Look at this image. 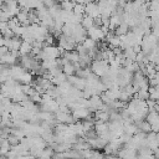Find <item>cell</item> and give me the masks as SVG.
Instances as JSON below:
<instances>
[{"instance_id": "22", "label": "cell", "mask_w": 159, "mask_h": 159, "mask_svg": "<svg viewBox=\"0 0 159 159\" xmlns=\"http://www.w3.org/2000/svg\"><path fill=\"white\" fill-rule=\"evenodd\" d=\"M7 140H9V143L11 144V147H14V145H17V144L21 142V139H20L19 137L14 135V134H10V135L7 137Z\"/></svg>"}, {"instance_id": "4", "label": "cell", "mask_w": 159, "mask_h": 159, "mask_svg": "<svg viewBox=\"0 0 159 159\" xmlns=\"http://www.w3.org/2000/svg\"><path fill=\"white\" fill-rule=\"evenodd\" d=\"M56 114V119L60 122V123H65V124H71V123H75L77 122L75 119V117L72 116V113H67V112H62V111H58L55 113Z\"/></svg>"}, {"instance_id": "21", "label": "cell", "mask_w": 159, "mask_h": 159, "mask_svg": "<svg viewBox=\"0 0 159 159\" xmlns=\"http://www.w3.org/2000/svg\"><path fill=\"white\" fill-rule=\"evenodd\" d=\"M73 12L77 14V15H84L86 14V5L84 4H76L75 9H73Z\"/></svg>"}, {"instance_id": "13", "label": "cell", "mask_w": 159, "mask_h": 159, "mask_svg": "<svg viewBox=\"0 0 159 159\" xmlns=\"http://www.w3.org/2000/svg\"><path fill=\"white\" fill-rule=\"evenodd\" d=\"M63 72L67 75V76H73L76 75V67L72 62H66L63 63Z\"/></svg>"}, {"instance_id": "20", "label": "cell", "mask_w": 159, "mask_h": 159, "mask_svg": "<svg viewBox=\"0 0 159 159\" xmlns=\"http://www.w3.org/2000/svg\"><path fill=\"white\" fill-rule=\"evenodd\" d=\"M61 5H62V9H63V10L70 11V12H73V9H75V5H76V4L71 0V1H62Z\"/></svg>"}, {"instance_id": "27", "label": "cell", "mask_w": 159, "mask_h": 159, "mask_svg": "<svg viewBox=\"0 0 159 159\" xmlns=\"http://www.w3.org/2000/svg\"><path fill=\"white\" fill-rule=\"evenodd\" d=\"M157 142H158V144H159V133H157Z\"/></svg>"}, {"instance_id": "17", "label": "cell", "mask_w": 159, "mask_h": 159, "mask_svg": "<svg viewBox=\"0 0 159 159\" xmlns=\"http://www.w3.org/2000/svg\"><path fill=\"white\" fill-rule=\"evenodd\" d=\"M0 149H1V155H6L10 152L11 144L9 143L7 138H1V148Z\"/></svg>"}, {"instance_id": "18", "label": "cell", "mask_w": 159, "mask_h": 159, "mask_svg": "<svg viewBox=\"0 0 159 159\" xmlns=\"http://www.w3.org/2000/svg\"><path fill=\"white\" fill-rule=\"evenodd\" d=\"M134 97H137L139 99H143V101H147V99L150 98L149 89H138V92L134 94Z\"/></svg>"}, {"instance_id": "24", "label": "cell", "mask_w": 159, "mask_h": 159, "mask_svg": "<svg viewBox=\"0 0 159 159\" xmlns=\"http://www.w3.org/2000/svg\"><path fill=\"white\" fill-rule=\"evenodd\" d=\"M9 52H10V50H9L7 46H1V47H0V56H5V55H7Z\"/></svg>"}, {"instance_id": "5", "label": "cell", "mask_w": 159, "mask_h": 159, "mask_svg": "<svg viewBox=\"0 0 159 159\" xmlns=\"http://www.w3.org/2000/svg\"><path fill=\"white\" fill-rule=\"evenodd\" d=\"M72 116L75 117V119L76 120H80V119H86L87 117H89L91 116V111L88 109V108H86V107H80V108H77V109H73L72 112Z\"/></svg>"}, {"instance_id": "15", "label": "cell", "mask_w": 159, "mask_h": 159, "mask_svg": "<svg viewBox=\"0 0 159 159\" xmlns=\"http://www.w3.org/2000/svg\"><path fill=\"white\" fill-rule=\"evenodd\" d=\"M128 30H129V25H128L127 22H124V21H123V22H122V24H120V25L114 30V32H116L117 35H119V36H123V35H125V34H128V32H129Z\"/></svg>"}, {"instance_id": "14", "label": "cell", "mask_w": 159, "mask_h": 159, "mask_svg": "<svg viewBox=\"0 0 159 159\" xmlns=\"http://www.w3.org/2000/svg\"><path fill=\"white\" fill-rule=\"evenodd\" d=\"M67 75L65 73V72H62V73H60V75H57V76H55V77H52V83L53 84H56V86H60V84H62L63 82H66L67 81Z\"/></svg>"}, {"instance_id": "10", "label": "cell", "mask_w": 159, "mask_h": 159, "mask_svg": "<svg viewBox=\"0 0 159 159\" xmlns=\"http://www.w3.org/2000/svg\"><path fill=\"white\" fill-rule=\"evenodd\" d=\"M77 24H71V22H66L62 27V34L66 35V36H73V32H75V27H76Z\"/></svg>"}, {"instance_id": "19", "label": "cell", "mask_w": 159, "mask_h": 159, "mask_svg": "<svg viewBox=\"0 0 159 159\" xmlns=\"http://www.w3.org/2000/svg\"><path fill=\"white\" fill-rule=\"evenodd\" d=\"M87 48H89V50H93V48H96V47H98V43H97V41L96 40H93V39H91V37H86V40L82 42Z\"/></svg>"}, {"instance_id": "8", "label": "cell", "mask_w": 159, "mask_h": 159, "mask_svg": "<svg viewBox=\"0 0 159 159\" xmlns=\"http://www.w3.org/2000/svg\"><path fill=\"white\" fill-rule=\"evenodd\" d=\"M135 125H137L142 132H144V133H150V132H152V124H150L148 120H145V119L139 120V122H135Z\"/></svg>"}, {"instance_id": "23", "label": "cell", "mask_w": 159, "mask_h": 159, "mask_svg": "<svg viewBox=\"0 0 159 159\" xmlns=\"http://www.w3.org/2000/svg\"><path fill=\"white\" fill-rule=\"evenodd\" d=\"M42 2H43V5H45L47 9H51L53 5H56V4H57L55 0H42Z\"/></svg>"}, {"instance_id": "11", "label": "cell", "mask_w": 159, "mask_h": 159, "mask_svg": "<svg viewBox=\"0 0 159 159\" xmlns=\"http://www.w3.org/2000/svg\"><path fill=\"white\" fill-rule=\"evenodd\" d=\"M82 26L86 29V30H89L92 26H94V19L89 15H84L83 16V20H82Z\"/></svg>"}, {"instance_id": "12", "label": "cell", "mask_w": 159, "mask_h": 159, "mask_svg": "<svg viewBox=\"0 0 159 159\" xmlns=\"http://www.w3.org/2000/svg\"><path fill=\"white\" fill-rule=\"evenodd\" d=\"M32 48H34V46H32V43H31V42L22 41L21 47H20V53H21V55H29V53H31Z\"/></svg>"}, {"instance_id": "7", "label": "cell", "mask_w": 159, "mask_h": 159, "mask_svg": "<svg viewBox=\"0 0 159 159\" xmlns=\"http://www.w3.org/2000/svg\"><path fill=\"white\" fill-rule=\"evenodd\" d=\"M0 62H1V63H6V65H9V66H14V65H17L19 58L10 51L7 55L0 56Z\"/></svg>"}, {"instance_id": "6", "label": "cell", "mask_w": 159, "mask_h": 159, "mask_svg": "<svg viewBox=\"0 0 159 159\" xmlns=\"http://www.w3.org/2000/svg\"><path fill=\"white\" fill-rule=\"evenodd\" d=\"M88 143L92 149H104V147L108 144V142L104 138H102L101 135H98L94 139H88Z\"/></svg>"}, {"instance_id": "3", "label": "cell", "mask_w": 159, "mask_h": 159, "mask_svg": "<svg viewBox=\"0 0 159 159\" xmlns=\"http://www.w3.org/2000/svg\"><path fill=\"white\" fill-rule=\"evenodd\" d=\"M84 15H89L93 19L99 17L101 16V7H99L98 2H93L92 1L89 4H86V14Z\"/></svg>"}, {"instance_id": "1", "label": "cell", "mask_w": 159, "mask_h": 159, "mask_svg": "<svg viewBox=\"0 0 159 159\" xmlns=\"http://www.w3.org/2000/svg\"><path fill=\"white\" fill-rule=\"evenodd\" d=\"M108 70H109V62L106 60H94L91 65V71L99 77H102Z\"/></svg>"}, {"instance_id": "25", "label": "cell", "mask_w": 159, "mask_h": 159, "mask_svg": "<svg viewBox=\"0 0 159 159\" xmlns=\"http://www.w3.org/2000/svg\"><path fill=\"white\" fill-rule=\"evenodd\" d=\"M72 1H73L75 4H84L83 0H72ZM84 5H86V4H84Z\"/></svg>"}, {"instance_id": "9", "label": "cell", "mask_w": 159, "mask_h": 159, "mask_svg": "<svg viewBox=\"0 0 159 159\" xmlns=\"http://www.w3.org/2000/svg\"><path fill=\"white\" fill-rule=\"evenodd\" d=\"M145 120H148L152 125L153 124H158L159 123V112H157V111H149Z\"/></svg>"}, {"instance_id": "28", "label": "cell", "mask_w": 159, "mask_h": 159, "mask_svg": "<svg viewBox=\"0 0 159 159\" xmlns=\"http://www.w3.org/2000/svg\"><path fill=\"white\" fill-rule=\"evenodd\" d=\"M130 1H137V0H130Z\"/></svg>"}, {"instance_id": "26", "label": "cell", "mask_w": 159, "mask_h": 159, "mask_svg": "<svg viewBox=\"0 0 159 159\" xmlns=\"http://www.w3.org/2000/svg\"><path fill=\"white\" fill-rule=\"evenodd\" d=\"M92 1H93V0H83L84 4H89V2H92Z\"/></svg>"}, {"instance_id": "16", "label": "cell", "mask_w": 159, "mask_h": 159, "mask_svg": "<svg viewBox=\"0 0 159 159\" xmlns=\"http://www.w3.org/2000/svg\"><path fill=\"white\" fill-rule=\"evenodd\" d=\"M123 53L125 56V58L128 60H132V61H135L137 58V52L134 51V47H127L123 50Z\"/></svg>"}, {"instance_id": "2", "label": "cell", "mask_w": 159, "mask_h": 159, "mask_svg": "<svg viewBox=\"0 0 159 159\" xmlns=\"http://www.w3.org/2000/svg\"><path fill=\"white\" fill-rule=\"evenodd\" d=\"M87 34H88V37L96 40V41H101V40H104L106 39V32L102 30V27H97V26H92L89 30H87Z\"/></svg>"}]
</instances>
